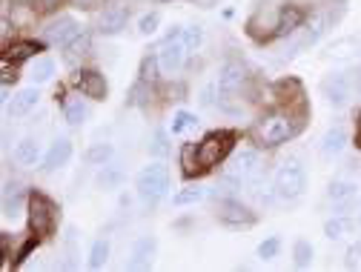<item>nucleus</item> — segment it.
<instances>
[{"label": "nucleus", "instance_id": "obj_41", "mask_svg": "<svg viewBox=\"0 0 361 272\" xmlns=\"http://www.w3.org/2000/svg\"><path fill=\"white\" fill-rule=\"evenodd\" d=\"M180 37H184L187 49H190V55H192V52H198V49H201V43H204V29H201V26H187Z\"/></svg>", "mask_w": 361, "mask_h": 272}, {"label": "nucleus", "instance_id": "obj_17", "mask_svg": "<svg viewBox=\"0 0 361 272\" xmlns=\"http://www.w3.org/2000/svg\"><path fill=\"white\" fill-rule=\"evenodd\" d=\"M350 147V135L344 129V123H333L324 135H322V144H319V152L324 158H338L344 149Z\"/></svg>", "mask_w": 361, "mask_h": 272}, {"label": "nucleus", "instance_id": "obj_13", "mask_svg": "<svg viewBox=\"0 0 361 272\" xmlns=\"http://www.w3.org/2000/svg\"><path fill=\"white\" fill-rule=\"evenodd\" d=\"M72 152H75L72 138L61 135V138H55V141L49 144V149L43 152V161H40V166H37V169H40L43 175H52V172L63 169V166L72 161Z\"/></svg>", "mask_w": 361, "mask_h": 272}, {"label": "nucleus", "instance_id": "obj_47", "mask_svg": "<svg viewBox=\"0 0 361 272\" xmlns=\"http://www.w3.org/2000/svg\"><path fill=\"white\" fill-rule=\"evenodd\" d=\"M353 144H355V149L361 152V109L355 112V132H353Z\"/></svg>", "mask_w": 361, "mask_h": 272}, {"label": "nucleus", "instance_id": "obj_34", "mask_svg": "<svg viewBox=\"0 0 361 272\" xmlns=\"http://www.w3.org/2000/svg\"><path fill=\"white\" fill-rule=\"evenodd\" d=\"M29 78H32V83H47V80H52V78H55V61H52V58H35Z\"/></svg>", "mask_w": 361, "mask_h": 272}, {"label": "nucleus", "instance_id": "obj_20", "mask_svg": "<svg viewBox=\"0 0 361 272\" xmlns=\"http://www.w3.org/2000/svg\"><path fill=\"white\" fill-rule=\"evenodd\" d=\"M258 169H261L258 147H252V149H241V152H235V155H233V161H230V172L241 175L244 180H252V175H255Z\"/></svg>", "mask_w": 361, "mask_h": 272}, {"label": "nucleus", "instance_id": "obj_30", "mask_svg": "<svg viewBox=\"0 0 361 272\" xmlns=\"http://www.w3.org/2000/svg\"><path fill=\"white\" fill-rule=\"evenodd\" d=\"M161 72H164V69H161V58H158V52H155V55H144V61H141V66H138V80L158 86Z\"/></svg>", "mask_w": 361, "mask_h": 272}, {"label": "nucleus", "instance_id": "obj_24", "mask_svg": "<svg viewBox=\"0 0 361 272\" xmlns=\"http://www.w3.org/2000/svg\"><path fill=\"white\" fill-rule=\"evenodd\" d=\"M89 52H92V32H80L72 43H66V47H63V61L72 66L75 61H80V58H86Z\"/></svg>", "mask_w": 361, "mask_h": 272}, {"label": "nucleus", "instance_id": "obj_3", "mask_svg": "<svg viewBox=\"0 0 361 272\" xmlns=\"http://www.w3.org/2000/svg\"><path fill=\"white\" fill-rule=\"evenodd\" d=\"M26 218H29V233H35L37 238H52L58 233V218L61 209L58 204L43 192V190H29V204H26Z\"/></svg>", "mask_w": 361, "mask_h": 272}, {"label": "nucleus", "instance_id": "obj_22", "mask_svg": "<svg viewBox=\"0 0 361 272\" xmlns=\"http://www.w3.org/2000/svg\"><path fill=\"white\" fill-rule=\"evenodd\" d=\"M15 161H18L20 166H40V161H43L40 141H37V138H23V141H18V147H15Z\"/></svg>", "mask_w": 361, "mask_h": 272}, {"label": "nucleus", "instance_id": "obj_5", "mask_svg": "<svg viewBox=\"0 0 361 272\" xmlns=\"http://www.w3.org/2000/svg\"><path fill=\"white\" fill-rule=\"evenodd\" d=\"M273 190H276L279 201H287V204L298 201L307 192V169H304V163L298 158H287L279 166V172L273 178Z\"/></svg>", "mask_w": 361, "mask_h": 272}, {"label": "nucleus", "instance_id": "obj_25", "mask_svg": "<svg viewBox=\"0 0 361 272\" xmlns=\"http://www.w3.org/2000/svg\"><path fill=\"white\" fill-rule=\"evenodd\" d=\"M353 226H355V221L350 218V215H330L327 221H324V226H322V233H324V238H330V241H338V238H344V235H350L353 233Z\"/></svg>", "mask_w": 361, "mask_h": 272}, {"label": "nucleus", "instance_id": "obj_21", "mask_svg": "<svg viewBox=\"0 0 361 272\" xmlns=\"http://www.w3.org/2000/svg\"><path fill=\"white\" fill-rule=\"evenodd\" d=\"M123 180H126V172L123 166L118 163H106V166H98V178H95V184L104 190V192H112V190H121L123 187Z\"/></svg>", "mask_w": 361, "mask_h": 272}, {"label": "nucleus", "instance_id": "obj_44", "mask_svg": "<svg viewBox=\"0 0 361 272\" xmlns=\"http://www.w3.org/2000/svg\"><path fill=\"white\" fill-rule=\"evenodd\" d=\"M66 4V0H37V6H40V12H47V15H52V12H58L61 6Z\"/></svg>", "mask_w": 361, "mask_h": 272}, {"label": "nucleus", "instance_id": "obj_16", "mask_svg": "<svg viewBox=\"0 0 361 272\" xmlns=\"http://www.w3.org/2000/svg\"><path fill=\"white\" fill-rule=\"evenodd\" d=\"M158 249V238L155 235H141L132 247V255L126 261V269H152V258Z\"/></svg>", "mask_w": 361, "mask_h": 272}, {"label": "nucleus", "instance_id": "obj_6", "mask_svg": "<svg viewBox=\"0 0 361 272\" xmlns=\"http://www.w3.org/2000/svg\"><path fill=\"white\" fill-rule=\"evenodd\" d=\"M215 221L224 230H250L258 223V212L241 198H221L215 206Z\"/></svg>", "mask_w": 361, "mask_h": 272}, {"label": "nucleus", "instance_id": "obj_10", "mask_svg": "<svg viewBox=\"0 0 361 272\" xmlns=\"http://www.w3.org/2000/svg\"><path fill=\"white\" fill-rule=\"evenodd\" d=\"M319 89H322V95L327 98V104H330L333 109L347 106L350 98H353V92H355L350 72H330V75H324L322 83H319Z\"/></svg>", "mask_w": 361, "mask_h": 272}, {"label": "nucleus", "instance_id": "obj_31", "mask_svg": "<svg viewBox=\"0 0 361 272\" xmlns=\"http://www.w3.org/2000/svg\"><path fill=\"white\" fill-rule=\"evenodd\" d=\"M180 175H184L187 180L192 178H201V169H198V158H195V144H184L180 147Z\"/></svg>", "mask_w": 361, "mask_h": 272}, {"label": "nucleus", "instance_id": "obj_2", "mask_svg": "<svg viewBox=\"0 0 361 272\" xmlns=\"http://www.w3.org/2000/svg\"><path fill=\"white\" fill-rule=\"evenodd\" d=\"M235 144H238V132L235 129H212L207 132L204 138L195 144V158H198V169L201 175L212 172L215 166H221L233 152H235Z\"/></svg>", "mask_w": 361, "mask_h": 272}, {"label": "nucleus", "instance_id": "obj_29", "mask_svg": "<svg viewBox=\"0 0 361 272\" xmlns=\"http://www.w3.org/2000/svg\"><path fill=\"white\" fill-rule=\"evenodd\" d=\"M324 32H327V20H324V18H315V20L307 26L304 40H301V43H295V47H293V55H295V52H301V49L315 47V43H319V40L324 37Z\"/></svg>", "mask_w": 361, "mask_h": 272}, {"label": "nucleus", "instance_id": "obj_38", "mask_svg": "<svg viewBox=\"0 0 361 272\" xmlns=\"http://www.w3.org/2000/svg\"><path fill=\"white\" fill-rule=\"evenodd\" d=\"M152 83H144V80H135L132 89H129V95H126V106H144L147 98L152 95Z\"/></svg>", "mask_w": 361, "mask_h": 272}, {"label": "nucleus", "instance_id": "obj_26", "mask_svg": "<svg viewBox=\"0 0 361 272\" xmlns=\"http://www.w3.org/2000/svg\"><path fill=\"white\" fill-rule=\"evenodd\" d=\"M109 252H112L109 238H95V241H92V247H89L86 266H89V269H104V266H106V261H109Z\"/></svg>", "mask_w": 361, "mask_h": 272}, {"label": "nucleus", "instance_id": "obj_45", "mask_svg": "<svg viewBox=\"0 0 361 272\" xmlns=\"http://www.w3.org/2000/svg\"><path fill=\"white\" fill-rule=\"evenodd\" d=\"M18 78H20V75H18V66H12V69H9V61L4 58V86L18 83Z\"/></svg>", "mask_w": 361, "mask_h": 272}, {"label": "nucleus", "instance_id": "obj_8", "mask_svg": "<svg viewBox=\"0 0 361 272\" xmlns=\"http://www.w3.org/2000/svg\"><path fill=\"white\" fill-rule=\"evenodd\" d=\"M273 98H276V106L281 109H290V112H298V115H310V104H307V92H304V83L298 78H279L273 83Z\"/></svg>", "mask_w": 361, "mask_h": 272}, {"label": "nucleus", "instance_id": "obj_32", "mask_svg": "<svg viewBox=\"0 0 361 272\" xmlns=\"http://www.w3.org/2000/svg\"><path fill=\"white\" fill-rule=\"evenodd\" d=\"M312 255H315V249H312V244L307 238H298L293 244V266L295 269H310L312 266Z\"/></svg>", "mask_w": 361, "mask_h": 272}, {"label": "nucleus", "instance_id": "obj_40", "mask_svg": "<svg viewBox=\"0 0 361 272\" xmlns=\"http://www.w3.org/2000/svg\"><path fill=\"white\" fill-rule=\"evenodd\" d=\"M40 244H43V238H37L35 233H29V235H26V241L20 244V249L15 252V258H12V264H9V266H20V264H23V261H26V258L40 247Z\"/></svg>", "mask_w": 361, "mask_h": 272}, {"label": "nucleus", "instance_id": "obj_11", "mask_svg": "<svg viewBox=\"0 0 361 272\" xmlns=\"http://www.w3.org/2000/svg\"><path fill=\"white\" fill-rule=\"evenodd\" d=\"M83 32V26L72 18V15H61V18H55V20H49L47 26L40 29V35H43V40L49 43V47H66V43H72L78 35Z\"/></svg>", "mask_w": 361, "mask_h": 272}, {"label": "nucleus", "instance_id": "obj_42", "mask_svg": "<svg viewBox=\"0 0 361 272\" xmlns=\"http://www.w3.org/2000/svg\"><path fill=\"white\" fill-rule=\"evenodd\" d=\"M158 26H161V12H147V15H141V20H138V32H141L144 37L155 35Z\"/></svg>", "mask_w": 361, "mask_h": 272}, {"label": "nucleus", "instance_id": "obj_33", "mask_svg": "<svg viewBox=\"0 0 361 272\" xmlns=\"http://www.w3.org/2000/svg\"><path fill=\"white\" fill-rule=\"evenodd\" d=\"M115 158V147L112 144H92L86 149V163L89 166H106Z\"/></svg>", "mask_w": 361, "mask_h": 272}, {"label": "nucleus", "instance_id": "obj_23", "mask_svg": "<svg viewBox=\"0 0 361 272\" xmlns=\"http://www.w3.org/2000/svg\"><path fill=\"white\" fill-rule=\"evenodd\" d=\"M29 204V192L20 190L18 184H6L4 187V218H15L20 209H26Z\"/></svg>", "mask_w": 361, "mask_h": 272}, {"label": "nucleus", "instance_id": "obj_19", "mask_svg": "<svg viewBox=\"0 0 361 272\" xmlns=\"http://www.w3.org/2000/svg\"><path fill=\"white\" fill-rule=\"evenodd\" d=\"M40 104V92H37V83L20 89V92L12 98V104H6V115L9 118H26L29 112H35V106Z\"/></svg>", "mask_w": 361, "mask_h": 272}, {"label": "nucleus", "instance_id": "obj_28", "mask_svg": "<svg viewBox=\"0 0 361 272\" xmlns=\"http://www.w3.org/2000/svg\"><path fill=\"white\" fill-rule=\"evenodd\" d=\"M207 198H209V192H207L204 187L190 184V187L178 190V192L172 195V206H195V204H201V201H207Z\"/></svg>", "mask_w": 361, "mask_h": 272}, {"label": "nucleus", "instance_id": "obj_46", "mask_svg": "<svg viewBox=\"0 0 361 272\" xmlns=\"http://www.w3.org/2000/svg\"><path fill=\"white\" fill-rule=\"evenodd\" d=\"M358 258H361V241H358V244H353V247L347 249V266H355V264H358Z\"/></svg>", "mask_w": 361, "mask_h": 272}, {"label": "nucleus", "instance_id": "obj_50", "mask_svg": "<svg viewBox=\"0 0 361 272\" xmlns=\"http://www.w3.org/2000/svg\"><path fill=\"white\" fill-rule=\"evenodd\" d=\"M358 226H361V215H358Z\"/></svg>", "mask_w": 361, "mask_h": 272}, {"label": "nucleus", "instance_id": "obj_18", "mask_svg": "<svg viewBox=\"0 0 361 272\" xmlns=\"http://www.w3.org/2000/svg\"><path fill=\"white\" fill-rule=\"evenodd\" d=\"M126 23H129V9H123V6L104 9L101 18H98V29L95 32L104 35V37H115V35H121L126 29Z\"/></svg>", "mask_w": 361, "mask_h": 272}, {"label": "nucleus", "instance_id": "obj_39", "mask_svg": "<svg viewBox=\"0 0 361 272\" xmlns=\"http://www.w3.org/2000/svg\"><path fill=\"white\" fill-rule=\"evenodd\" d=\"M281 247H284V241L279 235H269V238H264L258 244V258L261 261H276L281 255Z\"/></svg>", "mask_w": 361, "mask_h": 272}, {"label": "nucleus", "instance_id": "obj_9", "mask_svg": "<svg viewBox=\"0 0 361 272\" xmlns=\"http://www.w3.org/2000/svg\"><path fill=\"white\" fill-rule=\"evenodd\" d=\"M69 86L78 89V92L89 101H106L109 98V86H106V78L98 72V69H75L69 75Z\"/></svg>", "mask_w": 361, "mask_h": 272}, {"label": "nucleus", "instance_id": "obj_15", "mask_svg": "<svg viewBox=\"0 0 361 272\" xmlns=\"http://www.w3.org/2000/svg\"><path fill=\"white\" fill-rule=\"evenodd\" d=\"M307 23V9L298 4H281L276 9V37H290Z\"/></svg>", "mask_w": 361, "mask_h": 272}, {"label": "nucleus", "instance_id": "obj_49", "mask_svg": "<svg viewBox=\"0 0 361 272\" xmlns=\"http://www.w3.org/2000/svg\"><path fill=\"white\" fill-rule=\"evenodd\" d=\"M12 4H15V6H26V0H12Z\"/></svg>", "mask_w": 361, "mask_h": 272}, {"label": "nucleus", "instance_id": "obj_48", "mask_svg": "<svg viewBox=\"0 0 361 272\" xmlns=\"http://www.w3.org/2000/svg\"><path fill=\"white\" fill-rule=\"evenodd\" d=\"M350 78H353V89H355V95H361V66H358L355 72H350Z\"/></svg>", "mask_w": 361, "mask_h": 272}, {"label": "nucleus", "instance_id": "obj_1", "mask_svg": "<svg viewBox=\"0 0 361 272\" xmlns=\"http://www.w3.org/2000/svg\"><path fill=\"white\" fill-rule=\"evenodd\" d=\"M307 118L310 115H298V112H290V109L276 106V109L264 112L250 126L247 138L258 149H279L281 144H290V141L298 138V135L304 132V126H307Z\"/></svg>", "mask_w": 361, "mask_h": 272}, {"label": "nucleus", "instance_id": "obj_35", "mask_svg": "<svg viewBox=\"0 0 361 272\" xmlns=\"http://www.w3.org/2000/svg\"><path fill=\"white\" fill-rule=\"evenodd\" d=\"M86 118H89V106H86L80 98L63 104V120H66L69 126H80Z\"/></svg>", "mask_w": 361, "mask_h": 272}, {"label": "nucleus", "instance_id": "obj_14", "mask_svg": "<svg viewBox=\"0 0 361 272\" xmlns=\"http://www.w3.org/2000/svg\"><path fill=\"white\" fill-rule=\"evenodd\" d=\"M247 83V69L238 61H227L218 72V95L221 98H233L238 95Z\"/></svg>", "mask_w": 361, "mask_h": 272}, {"label": "nucleus", "instance_id": "obj_7", "mask_svg": "<svg viewBox=\"0 0 361 272\" xmlns=\"http://www.w3.org/2000/svg\"><path fill=\"white\" fill-rule=\"evenodd\" d=\"M184 26H172V32L158 43V58H161V69L166 72V75H172V72H178L180 66L187 63V58H190V49H187V43H184Z\"/></svg>", "mask_w": 361, "mask_h": 272}, {"label": "nucleus", "instance_id": "obj_4", "mask_svg": "<svg viewBox=\"0 0 361 272\" xmlns=\"http://www.w3.org/2000/svg\"><path fill=\"white\" fill-rule=\"evenodd\" d=\"M135 192H138V198L144 201L147 209H155L169 192V166L164 161L147 163L135 175Z\"/></svg>", "mask_w": 361, "mask_h": 272}, {"label": "nucleus", "instance_id": "obj_37", "mask_svg": "<svg viewBox=\"0 0 361 272\" xmlns=\"http://www.w3.org/2000/svg\"><path fill=\"white\" fill-rule=\"evenodd\" d=\"M147 149H149L152 158H166L169 155V132L166 129H155L149 144H147Z\"/></svg>", "mask_w": 361, "mask_h": 272}, {"label": "nucleus", "instance_id": "obj_43", "mask_svg": "<svg viewBox=\"0 0 361 272\" xmlns=\"http://www.w3.org/2000/svg\"><path fill=\"white\" fill-rule=\"evenodd\" d=\"M215 92H218V83H207V86L201 89V95H198L201 106H212V104H215Z\"/></svg>", "mask_w": 361, "mask_h": 272}, {"label": "nucleus", "instance_id": "obj_12", "mask_svg": "<svg viewBox=\"0 0 361 272\" xmlns=\"http://www.w3.org/2000/svg\"><path fill=\"white\" fill-rule=\"evenodd\" d=\"M47 47L49 43L47 40H35V37H20V40H12V43H6L4 47V58L9 61V63H15V66H23V63H29V61H35L40 52H47Z\"/></svg>", "mask_w": 361, "mask_h": 272}, {"label": "nucleus", "instance_id": "obj_27", "mask_svg": "<svg viewBox=\"0 0 361 272\" xmlns=\"http://www.w3.org/2000/svg\"><path fill=\"white\" fill-rule=\"evenodd\" d=\"M355 190H358V187L353 184L350 178H336L333 184L327 187V198H330L333 204H347V201L355 198Z\"/></svg>", "mask_w": 361, "mask_h": 272}, {"label": "nucleus", "instance_id": "obj_36", "mask_svg": "<svg viewBox=\"0 0 361 272\" xmlns=\"http://www.w3.org/2000/svg\"><path fill=\"white\" fill-rule=\"evenodd\" d=\"M195 126H198V115H195V112L178 109V112L172 115V126H169V132H172V135H184V132H190V129H195Z\"/></svg>", "mask_w": 361, "mask_h": 272}]
</instances>
